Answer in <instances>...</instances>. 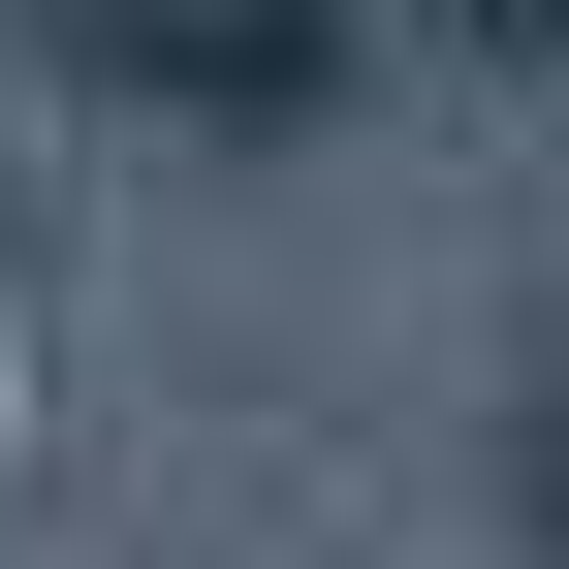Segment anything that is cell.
<instances>
[{"instance_id": "6da1fadb", "label": "cell", "mask_w": 569, "mask_h": 569, "mask_svg": "<svg viewBox=\"0 0 569 569\" xmlns=\"http://www.w3.org/2000/svg\"><path fill=\"white\" fill-rule=\"evenodd\" d=\"M63 63H96L127 127H222V159H317L348 96H380V0H32Z\"/></svg>"}, {"instance_id": "7a4b0ae2", "label": "cell", "mask_w": 569, "mask_h": 569, "mask_svg": "<svg viewBox=\"0 0 569 569\" xmlns=\"http://www.w3.org/2000/svg\"><path fill=\"white\" fill-rule=\"evenodd\" d=\"M380 32H443V63H507V96H569V0H380Z\"/></svg>"}, {"instance_id": "3957f363", "label": "cell", "mask_w": 569, "mask_h": 569, "mask_svg": "<svg viewBox=\"0 0 569 569\" xmlns=\"http://www.w3.org/2000/svg\"><path fill=\"white\" fill-rule=\"evenodd\" d=\"M475 507H507V569H569V380L507 411V475H475Z\"/></svg>"}]
</instances>
